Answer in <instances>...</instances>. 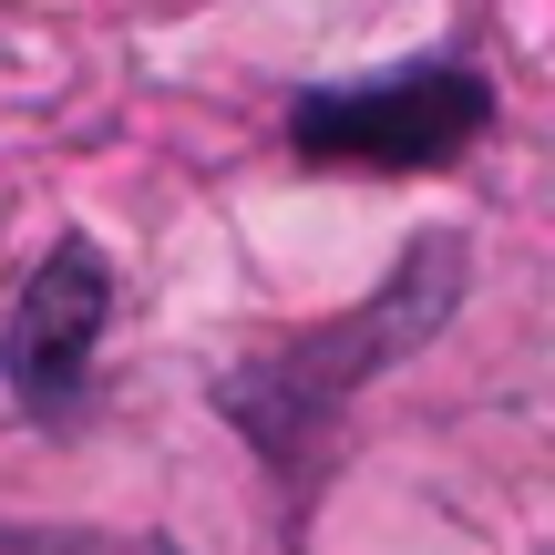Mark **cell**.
<instances>
[{
    "mask_svg": "<svg viewBox=\"0 0 555 555\" xmlns=\"http://www.w3.org/2000/svg\"><path fill=\"white\" fill-rule=\"evenodd\" d=\"M494 93L483 73H453V62H422L401 82H360V93H309L298 103V155L319 165H442L483 134Z\"/></svg>",
    "mask_w": 555,
    "mask_h": 555,
    "instance_id": "6da1fadb",
    "label": "cell"
},
{
    "mask_svg": "<svg viewBox=\"0 0 555 555\" xmlns=\"http://www.w3.org/2000/svg\"><path fill=\"white\" fill-rule=\"evenodd\" d=\"M103 319H114V278H103V258L82 237L52 247L41 278L21 288V309H11V391L31 401V412H62V401L82 391Z\"/></svg>",
    "mask_w": 555,
    "mask_h": 555,
    "instance_id": "7a4b0ae2",
    "label": "cell"
},
{
    "mask_svg": "<svg viewBox=\"0 0 555 555\" xmlns=\"http://www.w3.org/2000/svg\"><path fill=\"white\" fill-rule=\"evenodd\" d=\"M144 555H165V545H144Z\"/></svg>",
    "mask_w": 555,
    "mask_h": 555,
    "instance_id": "3957f363",
    "label": "cell"
}]
</instances>
